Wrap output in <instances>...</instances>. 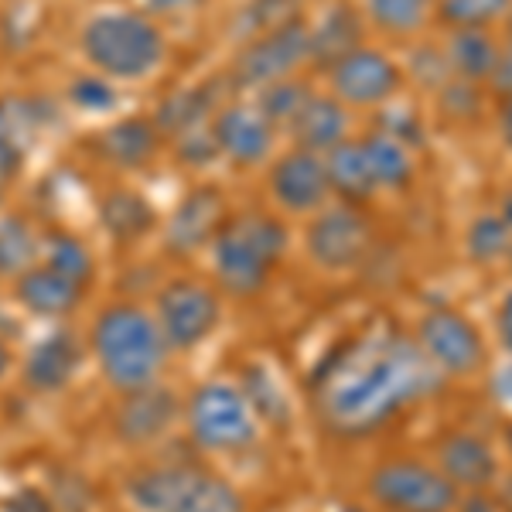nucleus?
Here are the masks:
<instances>
[{
    "label": "nucleus",
    "mask_w": 512,
    "mask_h": 512,
    "mask_svg": "<svg viewBox=\"0 0 512 512\" xmlns=\"http://www.w3.org/2000/svg\"><path fill=\"white\" fill-rule=\"evenodd\" d=\"M444 373L414 338L376 332L352 338L315 376L318 414L338 434H369L431 396Z\"/></svg>",
    "instance_id": "obj_1"
},
{
    "label": "nucleus",
    "mask_w": 512,
    "mask_h": 512,
    "mask_svg": "<svg viewBox=\"0 0 512 512\" xmlns=\"http://www.w3.org/2000/svg\"><path fill=\"white\" fill-rule=\"evenodd\" d=\"M93 352L99 359V369L106 373L117 390H137V386L154 383L158 376L168 342H164L158 321L147 311L117 304L103 311L93 325Z\"/></svg>",
    "instance_id": "obj_2"
},
{
    "label": "nucleus",
    "mask_w": 512,
    "mask_h": 512,
    "mask_svg": "<svg viewBox=\"0 0 512 512\" xmlns=\"http://www.w3.org/2000/svg\"><path fill=\"white\" fill-rule=\"evenodd\" d=\"M284 229L277 219L250 212L239 216L219 229L212 239V260H216L219 284L239 297H250L267 284L270 270L277 267L280 253H284Z\"/></svg>",
    "instance_id": "obj_3"
},
{
    "label": "nucleus",
    "mask_w": 512,
    "mask_h": 512,
    "mask_svg": "<svg viewBox=\"0 0 512 512\" xmlns=\"http://www.w3.org/2000/svg\"><path fill=\"white\" fill-rule=\"evenodd\" d=\"M82 52L103 76L144 79L164 59V35L144 14H99L82 31Z\"/></svg>",
    "instance_id": "obj_4"
},
{
    "label": "nucleus",
    "mask_w": 512,
    "mask_h": 512,
    "mask_svg": "<svg viewBox=\"0 0 512 512\" xmlns=\"http://www.w3.org/2000/svg\"><path fill=\"white\" fill-rule=\"evenodd\" d=\"M192 437L209 451H239L256 437V410L250 396L229 383L198 386L188 403Z\"/></svg>",
    "instance_id": "obj_5"
},
{
    "label": "nucleus",
    "mask_w": 512,
    "mask_h": 512,
    "mask_svg": "<svg viewBox=\"0 0 512 512\" xmlns=\"http://www.w3.org/2000/svg\"><path fill=\"white\" fill-rule=\"evenodd\" d=\"M369 495L390 512H451L458 489L424 461H386L369 478Z\"/></svg>",
    "instance_id": "obj_6"
},
{
    "label": "nucleus",
    "mask_w": 512,
    "mask_h": 512,
    "mask_svg": "<svg viewBox=\"0 0 512 512\" xmlns=\"http://www.w3.org/2000/svg\"><path fill=\"white\" fill-rule=\"evenodd\" d=\"M311 59V28L304 21L280 24V28L256 35L236 59V82L246 89H263L270 82L291 79L301 62Z\"/></svg>",
    "instance_id": "obj_7"
},
{
    "label": "nucleus",
    "mask_w": 512,
    "mask_h": 512,
    "mask_svg": "<svg viewBox=\"0 0 512 512\" xmlns=\"http://www.w3.org/2000/svg\"><path fill=\"white\" fill-rule=\"evenodd\" d=\"M158 328L168 349H195L219 325V301L195 280H175L158 294Z\"/></svg>",
    "instance_id": "obj_8"
},
{
    "label": "nucleus",
    "mask_w": 512,
    "mask_h": 512,
    "mask_svg": "<svg viewBox=\"0 0 512 512\" xmlns=\"http://www.w3.org/2000/svg\"><path fill=\"white\" fill-rule=\"evenodd\" d=\"M373 226L359 205H332L308 226V253L325 270H352L366 260Z\"/></svg>",
    "instance_id": "obj_9"
},
{
    "label": "nucleus",
    "mask_w": 512,
    "mask_h": 512,
    "mask_svg": "<svg viewBox=\"0 0 512 512\" xmlns=\"http://www.w3.org/2000/svg\"><path fill=\"white\" fill-rule=\"evenodd\" d=\"M328 79H332V96L342 99L345 106H383L400 89V69L390 55L366 45L338 59L328 69Z\"/></svg>",
    "instance_id": "obj_10"
},
{
    "label": "nucleus",
    "mask_w": 512,
    "mask_h": 512,
    "mask_svg": "<svg viewBox=\"0 0 512 512\" xmlns=\"http://www.w3.org/2000/svg\"><path fill=\"white\" fill-rule=\"evenodd\" d=\"M420 349L434 359L441 373H475L482 366V335L465 315L451 308H434L420 318L417 328Z\"/></svg>",
    "instance_id": "obj_11"
},
{
    "label": "nucleus",
    "mask_w": 512,
    "mask_h": 512,
    "mask_svg": "<svg viewBox=\"0 0 512 512\" xmlns=\"http://www.w3.org/2000/svg\"><path fill=\"white\" fill-rule=\"evenodd\" d=\"M270 192L287 212H315L328 202L332 185H328L325 158L315 151H287L270 171Z\"/></svg>",
    "instance_id": "obj_12"
},
{
    "label": "nucleus",
    "mask_w": 512,
    "mask_h": 512,
    "mask_svg": "<svg viewBox=\"0 0 512 512\" xmlns=\"http://www.w3.org/2000/svg\"><path fill=\"white\" fill-rule=\"evenodd\" d=\"M178 417V400L168 386H137L127 390L113 414V427H117L123 444H147L154 437H161L175 424Z\"/></svg>",
    "instance_id": "obj_13"
},
{
    "label": "nucleus",
    "mask_w": 512,
    "mask_h": 512,
    "mask_svg": "<svg viewBox=\"0 0 512 512\" xmlns=\"http://www.w3.org/2000/svg\"><path fill=\"white\" fill-rule=\"evenodd\" d=\"M274 123L263 117L260 106H226V110L216 113L212 120V134H216V144L222 154H229L239 164H256L270 154L274 147Z\"/></svg>",
    "instance_id": "obj_14"
},
{
    "label": "nucleus",
    "mask_w": 512,
    "mask_h": 512,
    "mask_svg": "<svg viewBox=\"0 0 512 512\" xmlns=\"http://www.w3.org/2000/svg\"><path fill=\"white\" fill-rule=\"evenodd\" d=\"M222 226H226L222 222V192L212 185H202L178 202L164 236H168V246L175 253H192L209 243V239H216Z\"/></svg>",
    "instance_id": "obj_15"
},
{
    "label": "nucleus",
    "mask_w": 512,
    "mask_h": 512,
    "mask_svg": "<svg viewBox=\"0 0 512 512\" xmlns=\"http://www.w3.org/2000/svg\"><path fill=\"white\" fill-rule=\"evenodd\" d=\"M82 349L72 332H52L45 335L35 349L24 359V379H28L31 390L38 393H55L65 390L72 383V376L79 373Z\"/></svg>",
    "instance_id": "obj_16"
},
{
    "label": "nucleus",
    "mask_w": 512,
    "mask_h": 512,
    "mask_svg": "<svg viewBox=\"0 0 512 512\" xmlns=\"http://www.w3.org/2000/svg\"><path fill=\"white\" fill-rule=\"evenodd\" d=\"M291 134L301 151H315L325 158L332 147L349 140V106L338 96H308L301 113L291 123Z\"/></svg>",
    "instance_id": "obj_17"
},
{
    "label": "nucleus",
    "mask_w": 512,
    "mask_h": 512,
    "mask_svg": "<svg viewBox=\"0 0 512 512\" xmlns=\"http://www.w3.org/2000/svg\"><path fill=\"white\" fill-rule=\"evenodd\" d=\"M441 472L451 478L454 489L478 492L499 475V465H495V454L482 437L458 431L441 441Z\"/></svg>",
    "instance_id": "obj_18"
},
{
    "label": "nucleus",
    "mask_w": 512,
    "mask_h": 512,
    "mask_svg": "<svg viewBox=\"0 0 512 512\" xmlns=\"http://www.w3.org/2000/svg\"><path fill=\"white\" fill-rule=\"evenodd\" d=\"M82 297V284L62 277L52 267H31L18 277V301L38 318L69 315Z\"/></svg>",
    "instance_id": "obj_19"
},
{
    "label": "nucleus",
    "mask_w": 512,
    "mask_h": 512,
    "mask_svg": "<svg viewBox=\"0 0 512 512\" xmlns=\"http://www.w3.org/2000/svg\"><path fill=\"white\" fill-rule=\"evenodd\" d=\"M325 171H328L332 195L345 198L349 205L366 202V198H373L379 192L362 140H345V144L332 147V151L325 154Z\"/></svg>",
    "instance_id": "obj_20"
},
{
    "label": "nucleus",
    "mask_w": 512,
    "mask_h": 512,
    "mask_svg": "<svg viewBox=\"0 0 512 512\" xmlns=\"http://www.w3.org/2000/svg\"><path fill=\"white\" fill-rule=\"evenodd\" d=\"M198 468L188 465H158L130 478L127 492L140 512H175L178 499L192 485Z\"/></svg>",
    "instance_id": "obj_21"
},
{
    "label": "nucleus",
    "mask_w": 512,
    "mask_h": 512,
    "mask_svg": "<svg viewBox=\"0 0 512 512\" xmlns=\"http://www.w3.org/2000/svg\"><path fill=\"white\" fill-rule=\"evenodd\" d=\"M158 140H161L158 123L134 117V120H120V123H113V127H106L103 134L96 137V144L106 161L120 164V168H140L144 161L154 158Z\"/></svg>",
    "instance_id": "obj_22"
},
{
    "label": "nucleus",
    "mask_w": 512,
    "mask_h": 512,
    "mask_svg": "<svg viewBox=\"0 0 512 512\" xmlns=\"http://www.w3.org/2000/svg\"><path fill=\"white\" fill-rule=\"evenodd\" d=\"M499 41H495L485 28H458L448 41V69L465 82L492 79L495 65H499Z\"/></svg>",
    "instance_id": "obj_23"
},
{
    "label": "nucleus",
    "mask_w": 512,
    "mask_h": 512,
    "mask_svg": "<svg viewBox=\"0 0 512 512\" xmlns=\"http://www.w3.org/2000/svg\"><path fill=\"white\" fill-rule=\"evenodd\" d=\"M359 18L352 14V7H335L311 28V59L321 62L325 69H332L338 59L359 48Z\"/></svg>",
    "instance_id": "obj_24"
},
{
    "label": "nucleus",
    "mask_w": 512,
    "mask_h": 512,
    "mask_svg": "<svg viewBox=\"0 0 512 512\" xmlns=\"http://www.w3.org/2000/svg\"><path fill=\"white\" fill-rule=\"evenodd\" d=\"M362 147H366V158H369V168H373L379 192H383V188H403L414 178V158H410L407 144H400V140H393L390 134L376 130V134H369L362 140Z\"/></svg>",
    "instance_id": "obj_25"
},
{
    "label": "nucleus",
    "mask_w": 512,
    "mask_h": 512,
    "mask_svg": "<svg viewBox=\"0 0 512 512\" xmlns=\"http://www.w3.org/2000/svg\"><path fill=\"white\" fill-rule=\"evenodd\" d=\"M212 106H216V93H209V86H195V89H181L171 99H164L161 113H158V130L161 134H188V130L205 127Z\"/></svg>",
    "instance_id": "obj_26"
},
{
    "label": "nucleus",
    "mask_w": 512,
    "mask_h": 512,
    "mask_svg": "<svg viewBox=\"0 0 512 512\" xmlns=\"http://www.w3.org/2000/svg\"><path fill=\"white\" fill-rule=\"evenodd\" d=\"M99 219H103V226L110 229L113 239H137L151 229L154 212L137 192L120 188V192H110L103 198V205H99Z\"/></svg>",
    "instance_id": "obj_27"
},
{
    "label": "nucleus",
    "mask_w": 512,
    "mask_h": 512,
    "mask_svg": "<svg viewBox=\"0 0 512 512\" xmlns=\"http://www.w3.org/2000/svg\"><path fill=\"white\" fill-rule=\"evenodd\" d=\"M38 260V236L28 219L7 216L0 219V277L24 274Z\"/></svg>",
    "instance_id": "obj_28"
},
{
    "label": "nucleus",
    "mask_w": 512,
    "mask_h": 512,
    "mask_svg": "<svg viewBox=\"0 0 512 512\" xmlns=\"http://www.w3.org/2000/svg\"><path fill=\"white\" fill-rule=\"evenodd\" d=\"M175 512H243V495L226 478L195 472L192 485L178 499Z\"/></svg>",
    "instance_id": "obj_29"
},
{
    "label": "nucleus",
    "mask_w": 512,
    "mask_h": 512,
    "mask_svg": "<svg viewBox=\"0 0 512 512\" xmlns=\"http://www.w3.org/2000/svg\"><path fill=\"white\" fill-rule=\"evenodd\" d=\"M512 246V226L506 216L489 212V216H478L468 229V253L478 263H492L499 256H509Z\"/></svg>",
    "instance_id": "obj_30"
},
{
    "label": "nucleus",
    "mask_w": 512,
    "mask_h": 512,
    "mask_svg": "<svg viewBox=\"0 0 512 512\" xmlns=\"http://www.w3.org/2000/svg\"><path fill=\"white\" fill-rule=\"evenodd\" d=\"M308 89L301 86V82L294 79H280V82H270V86L260 89V99H256V106L263 110V117H267L274 127H291L294 117L301 113V106L308 103Z\"/></svg>",
    "instance_id": "obj_31"
},
{
    "label": "nucleus",
    "mask_w": 512,
    "mask_h": 512,
    "mask_svg": "<svg viewBox=\"0 0 512 512\" xmlns=\"http://www.w3.org/2000/svg\"><path fill=\"white\" fill-rule=\"evenodd\" d=\"M512 0H437V14L444 24L458 28H489L502 14H509Z\"/></svg>",
    "instance_id": "obj_32"
},
{
    "label": "nucleus",
    "mask_w": 512,
    "mask_h": 512,
    "mask_svg": "<svg viewBox=\"0 0 512 512\" xmlns=\"http://www.w3.org/2000/svg\"><path fill=\"white\" fill-rule=\"evenodd\" d=\"M45 267L59 270L62 277L76 280V284L86 287V280L93 277V256H89L86 246L79 243L76 236H48L45 246Z\"/></svg>",
    "instance_id": "obj_33"
},
{
    "label": "nucleus",
    "mask_w": 512,
    "mask_h": 512,
    "mask_svg": "<svg viewBox=\"0 0 512 512\" xmlns=\"http://www.w3.org/2000/svg\"><path fill=\"white\" fill-rule=\"evenodd\" d=\"M434 0H366L369 14L379 28L393 31V35H410L427 21Z\"/></svg>",
    "instance_id": "obj_34"
},
{
    "label": "nucleus",
    "mask_w": 512,
    "mask_h": 512,
    "mask_svg": "<svg viewBox=\"0 0 512 512\" xmlns=\"http://www.w3.org/2000/svg\"><path fill=\"white\" fill-rule=\"evenodd\" d=\"M38 127H41V117L35 113L31 99H4V103H0V134L7 140H14L21 151Z\"/></svg>",
    "instance_id": "obj_35"
},
{
    "label": "nucleus",
    "mask_w": 512,
    "mask_h": 512,
    "mask_svg": "<svg viewBox=\"0 0 512 512\" xmlns=\"http://www.w3.org/2000/svg\"><path fill=\"white\" fill-rule=\"evenodd\" d=\"M294 7L297 0H253L246 7V18H243V31L246 35H267V31L280 28V24H291L294 18Z\"/></svg>",
    "instance_id": "obj_36"
},
{
    "label": "nucleus",
    "mask_w": 512,
    "mask_h": 512,
    "mask_svg": "<svg viewBox=\"0 0 512 512\" xmlns=\"http://www.w3.org/2000/svg\"><path fill=\"white\" fill-rule=\"evenodd\" d=\"M69 96L72 103L82 106V110H93V113H103V110H113L117 103V93L110 89V82L96 79V76H82L69 86Z\"/></svg>",
    "instance_id": "obj_37"
},
{
    "label": "nucleus",
    "mask_w": 512,
    "mask_h": 512,
    "mask_svg": "<svg viewBox=\"0 0 512 512\" xmlns=\"http://www.w3.org/2000/svg\"><path fill=\"white\" fill-rule=\"evenodd\" d=\"M219 151L216 144V134H212V127H198V130H188V134L178 137V158L188 161V164H205L212 161Z\"/></svg>",
    "instance_id": "obj_38"
},
{
    "label": "nucleus",
    "mask_w": 512,
    "mask_h": 512,
    "mask_svg": "<svg viewBox=\"0 0 512 512\" xmlns=\"http://www.w3.org/2000/svg\"><path fill=\"white\" fill-rule=\"evenodd\" d=\"M4 512H55V499L41 489H21L11 499H4Z\"/></svg>",
    "instance_id": "obj_39"
},
{
    "label": "nucleus",
    "mask_w": 512,
    "mask_h": 512,
    "mask_svg": "<svg viewBox=\"0 0 512 512\" xmlns=\"http://www.w3.org/2000/svg\"><path fill=\"white\" fill-rule=\"evenodd\" d=\"M21 161H24V151L14 140H7L0 134V202H4V192L11 188L14 175L21 171Z\"/></svg>",
    "instance_id": "obj_40"
},
{
    "label": "nucleus",
    "mask_w": 512,
    "mask_h": 512,
    "mask_svg": "<svg viewBox=\"0 0 512 512\" xmlns=\"http://www.w3.org/2000/svg\"><path fill=\"white\" fill-rule=\"evenodd\" d=\"M492 82H495V89L512 96V45L499 52V65H495V72H492Z\"/></svg>",
    "instance_id": "obj_41"
},
{
    "label": "nucleus",
    "mask_w": 512,
    "mask_h": 512,
    "mask_svg": "<svg viewBox=\"0 0 512 512\" xmlns=\"http://www.w3.org/2000/svg\"><path fill=\"white\" fill-rule=\"evenodd\" d=\"M492 386H495V396H499V400L506 403V407H512V362H509V366H502L499 373H495Z\"/></svg>",
    "instance_id": "obj_42"
},
{
    "label": "nucleus",
    "mask_w": 512,
    "mask_h": 512,
    "mask_svg": "<svg viewBox=\"0 0 512 512\" xmlns=\"http://www.w3.org/2000/svg\"><path fill=\"white\" fill-rule=\"evenodd\" d=\"M499 332H502L506 349L512 352V291L506 294V301H502V308H499Z\"/></svg>",
    "instance_id": "obj_43"
},
{
    "label": "nucleus",
    "mask_w": 512,
    "mask_h": 512,
    "mask_svg": "<svg viewBox=\"0 0 512 512\" xmlns=\"http://www.w3.org/2000/svg\"><path fill=\"white\" fill-rule=\"evenodd\" d=\"M198 4H202V0H151V7L161 14H181V11H192Z\"/></svg>",
    "instance_id": "obj_44"
},
{
    "label": "nucleus",
    "mask_w": 512,
    "mask_h": 512,
    "mask_svg": "<svg viewBox=\"0 0 512 512\" xmlns=\"http://www.w3.org/2000/svg\"><path fill=\"white\" fill-rule=\"evenodd\" d=\"M461 512H499V506H495L492 499H482V495H475V499H468L465 506H461Z\"/></svg>",
    "instance_id": "obj_45"
},
{
    "label": "nucleus",
    "mask_w": 512,
    "mask_h": 512,
    "mask_svg": "<svg viewBox=\"0 0 512 512\" xmlns=\"http://www.w3.org/2000/svg\"><path fill=\"white\" fill-rule=\"evenodd\" d=\"M502 134H506L512 147V96H506V110H502Z\"/></svg>",
    "instance_id": "obj_46"
},
{
    "label": "nucleus",
    "mask_w": 512,
    "mask_h": 512,
    "mask_svg": "<svg viewBox=\"0 0 512 512\" xmlns=\"http://www.w3.org/2000/svg\"><path fill=\"white\" fill-rule=\"evenodd\" d=\"M7 366H11V352H7L4 338H0V379H4V373H7Z\"/></svg>",
    "instance_id": "obj_47"
},
{
    "label": "nucleus",
    "mask_w": 512,
    "mask_h": 512,
    "mask_svg": "<svg viewBox=\"0 0 512 512\" xmlns=\"http://www.w3.org/2000/svg\"><path fill=\"white\" fill-rule=\"evenodd\" d=\"M342 512H366V509H359V506H349V509H342Z\"/></svg>",
    "instance_id": "obj_48"
},
{
    "label": "nucleus",
    "mask_w": 512,
    "mask_h": 512,
    "mask_svg": "<svg viewBox=\"0 0 512 512\" xmlns=\"http://www.w3.org/2000/svg\"><path fill=\"white\" fill-rule=\"evenodd\" d=\"M506 437H509V451H512V427H509V431H506Z\"/></svg>",
    "instance_id": "obj_49"
},
{
    "label": "nucleus",
    "mask_w": 512,
    "mask_h": 512,
    "mask_svg": "<svg viewBox=\"0 0 512 512\" xmlns=\"http://www.w3.org/2000/svg\"><path fill=\"white\" fill-rule=\"evenodd\" d=\"M509 21H512V7H509Z\"/></svg>",
    "instance_id": "obj_50"
},
{
    "label": "nucleus",
    "mask_w": 512,
    "mask_h": 512,
    "mask_svg": "<svg viewBox=\"0 0 512 512\" xmlns=\"http://www.w3.org/2000/svg\"><path fill=\"white\" fill-rule=\"evenodd\" d=\"M509 256H512V246H509Z\"/></svg>",
    "instance_id": "obj_51"
}]
</instances>
